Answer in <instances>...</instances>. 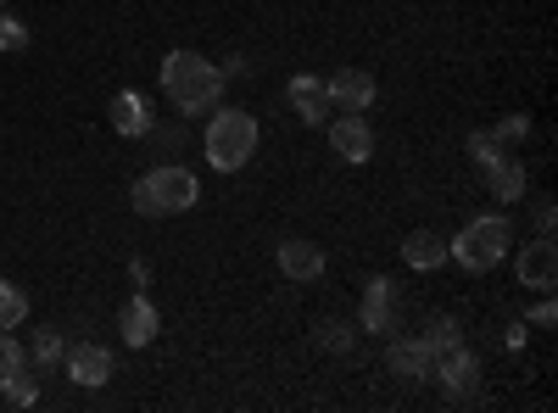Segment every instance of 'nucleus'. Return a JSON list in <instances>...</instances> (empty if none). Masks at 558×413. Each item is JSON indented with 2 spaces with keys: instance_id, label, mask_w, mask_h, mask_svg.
<instances>
[{
  "instance_id": "24",
  "label": "nucleus",
  "mask_w": 558,
  "mask_h": 413,
  "mask_svg": "<svg viewBox=\"0 0 558 413\" xmlns=\"http://www.w3.org/2000/svg\"><path fill=\"white\" fill-rule=\"evenodd\" d=\"M0 51H7V57L28 51V23H17V17H0Z\"/></svg>"
},
{
  "instance_id": "16",
  "label": "nucleus",
  "mask_w": 558,
  "mask_h": 413,
  "mask_svg": "<svg viewBox=\"0 0 558 413\" xmlns=\"http://www.w3.org/2000/svg\"><path fill=\"white\" fill-rule=\"evenodd\" d=\"M486 185H492L497 202H525V185H531L525 162H520V157H497V162L486 168Z\"/></svg>"
},
{
  "instance_id": "12",
  "label": "nucleus",
  "mask_w": 558,
  "mask_h": 413,
  "mask_svg": "<svg viewBox=\"0 0 558 413\" xmlns=\"http://www.w3.org/2000/svg\"><path fill=\"white\" fill-rule=\"evenodd\" d=\"M118 330H123V347H151V341H157V330H162L157 302H151L146 291L129 296V302H123V313H118Z\"/></svg>"
},
{
  "instance_id": "20",
  "label": "nucleus",
  "mask_w": 558,
  "mask_h": 413,
  "mask_svg": "<svg viewBox=\"0 0 558 413\" xmlns=\"http://www.w3.org/2000/svg\"><path fill=\"white\" fill-rule=\"evenodd\" d=\"M458 341H463L458 318H447V313H441V318H430V330H425V347H430V352H447V347H458Z\"/></svg>"
},
{
  "instance_id": "13",
  "label": "nucleus",
  "mask_w": 558,
  "mask_h": 413,
  "mask_svg": "<svg viewBox=\"0 0 558 413\" xmlns=\"http://www.w3.org/2000/svg\"><path fill=\"white\" fill-rule=\"evenodd\" d=\"M107 118H112V129L123 134V141H146L151 134V101L140 96V89H123V96H112V107H107Z\"/></svg>"
},
{
  "instance_id": "27",
  "label": "nucleus",
  "mask_w": 558,
  "mask_h": 413,
  "mask_svg": "<svg viewBox=\"0 0 558 413\" xmlns=\"http://www.w3.org/2000/svg\"><path fill=\"white\" fill-rule=\"evenodd\" d=\"M286 96H291V107H296V101H307V96H324V78H313V73H296V78L286 84Z\"/></svg>"
},
{
  "instance_id": "7",
  "label": "nucleus",
  "mask_w": 558,
  "mask_h": 413,
  "mask_svg": "<svg viewBox=\"0 0 558 413\" xmlns=\"http://www.w3.org/2000/svg\"><path fill=\"white\" fill-rule=\"evenodd\" d=\"M324 101L341 107V112L375 107V73H363V68H336L330 78H324Z\"/></svg>"
},
{
  "instance_id": "23",
  "label": "nucleus",
  "mask_w": 558,
  "mask_h": 413,
  "mask_svg": "<svg viewBox=\"0 0 558 413\" xmlns=\"http://www.w3.org/2000/svg\"><path fill=\"white\" fill-rule=\"evenodd\" d=\"M318 347L341 357V352H352V347H357V336H352L347 325H336V318H330V325H318Z\"/></svg>"
},
{
  "instance_id": "21",
  "label": "nucleus",
  "mask_w": 558,
  "mask_h": 413,
  "mask_svg": "<svg viewBox=\"0 0 558 413\" xmlns=\"http://www.w3.org/2000/svg\"><path fill=\"white\" fill-rule=\"evenodd\" d=\"M28 347L17 341V336H7V330H0V375H17V369H28Z\"/></svg>"
},
{
  "instance_id": "5",
  "label": "nucleus",
  "mask_w": 558,
  "mask_h": 413,
  "mask_svg": "<svg viewBox=\"0 0 558 413\" xmlns=\"http://www.w3.org/2000/svg\"><path fill=\"white\" fill-rule=\"evenodd\" d=\"M436 380L458 397V402H470V397H481V357L470 352V347H447V352H436Z\"/></svg>"
},
{
  "instance_id": "25",
  "label": "nucleus",
  "mask_w": 558,
  "mask_h": 413,
  "mask_svg": "<svg viewBox=\"0 0 558 413\" xmlns=\"http://www.w3.org/2000/svg\"><path fill=\"white\" fill-rule=\"evenodd\" d=\"M470 157H475V168L486 173V168H492V162L502 157V146L492 141V134H481V129H475V134H470Z\"/></svg>"
},
{
  "instance_id": "28",
  "label": "nucleus",
  "mask_w": 558,
  "mask_h": 413,
  "mask_svg": "<svg viewBox=\"0 0 558 413\" xmlns=\"http://www.w3.org/2000/svg\"><path fill=\"white\" fill-rule=\"evenodd\" d=\"M531 325H536V330H553V325H558V307H553V296L531 307Z\"/></svg>"
},
{
  "instance_id": "14",
  "label": "nucleus",
  "mask_w": 558,
  "mask_h": 413,
  "mask_svg": "<svg viewBox=\"0 0 558 413\" xmlns=\"http://www.w3.org/2000/svg\"><path fill=\"white\" fill-rule=\"evenodd\" d=\"M279 274L296 280V286H313L324 274V252L313 241H279Z\"/></svg>"
},
{
  "instance_id": "15",
  "label": "nucleus",
  "mask_w": 558,
  "mask_h": 413,
  "mask_svg": "<svg viewBox=\"0 0 558 413\" xmlns=\"http://www.w3.org/2000/svg\"><path fill=\"white\" fill-rule=\"evenodd\" d=\"M402 263L418 268V274H430V268L447 263V241L436 235V229H413V235L402 241Z\"/></svg>"
},
{
  "instance_id": "9",
  "label": "nucleus",
  "mask_w": 558,
  "mask_h": 413,
  "mask_svg": "<svg viewBox=\"0 0 558 413\" xmlns=\"http://www.w3.org/2000/svg\"><path fill=\"white\" fill-rule=\"evenodd\" d=\"M520 286L525 291H542V296L558 286V246H553V235L525 241V252H520Z\"/></svg>"
},
{
  "instance_id": "19",
  "label": "nucleus",
  "mask_w": 558,
  "mask_h": 413,
  "mask_svg": "<svg viewBox=\"0 0 558 413\" xmlns=\"http://www.w3.org/2000/svg\"><path fill=\"white\" fill-rule=\"evenodd\" d=\"M23 318H28V296H23L17 286L0 280V330H17Z\"/></svg>"
},
{
  "instance_id": "6",
  "label": "nucleus",
  "mask_w": 558,
  "mask_h": 413,
  "mask_svg": "<svg viewBox=\"0 0 558 413\" xmlns=\"http://www.w3.org/2000/svg\"><path fill=\"white\" fill-rule=\"evenodd\" d=\"M62 375H68L73 386H84V391L107 386V380H112V347H96V341L68 347V352H62Z\"/></svg>"
},
{
  "instance_id": "29",
  "label": "nucleus",
  "mask_w": 558,
  "mask_h": 413,
  "mask_svg": "<svg viewBox=\"0 0 558 413\" xmlns=\"http://www.w3.org/2000/svg\"><path fill=\"white\" fill-rule=\"evenodd\" d=\"M218 73H223V78H246V73H252V62H246V57H223V68H218Z\"/></svg>"
},
{
  "instance_id": "10",
  "label": "nucleus",
  "mask_w": 558,
  "mask_h": 413,
  "mask_svg": "<svg viewBox=\"0 0 558 413\" xmlns=\"http://www.w3.org/2000/svg\"><path fill=\"white\" fill-rule=\"evenodd\" d=\"M357 325H363V330H375V336H391V330H397V291H391L386 274H375V280L363 286Z\"/></svg>"
},
{
  "instance_id": "4",
  "label": "nucleus",
  "mask_w": 558,
  "mask_h": 413,
  "mask_svg": "<svg viewBox=\"0 0 558 413\" xmlns=\"http://www.w3.org/2000/svg\"><path fill=\"white\" fill-rule=\"evenodd\" d=\"M508 246H514V223H508L502 212H486V218H470L447 241V257L463 263L470 274H486V268H497L508 257Z\"/></svg>"
},
{
  "instance_id": "18",
  "label": "nucleus",
  "mask_w": 558,
  "mask_h": 413,
  "mask_svg": "<svg viewBox=\"0 0 558 413\" xmlns=\"http://www.w3.org/2000/svg\"><path fill=\"white\" fill-rule=\"evenodd\" d=\"M62 352H68V341H62V330H34V363H39V369H57V363H62Z\"/></svg>"
},
{
  "instance_id": "17",
  "label": "nucleus",
  "mask_w": 558,
  "mask_h": 413,
  "mask_svg": "<svg viewBox=\"0 0 558 413\" xmlns=\"http://www.w3.org/2000/svg\"><path fill=\"white\" fill-rule=\"evenodd\" d=\"M0 397H7L12 408H34L39 402V375H34V363L17 375H0Z\"/></svg>"
},
{
  "instance_id": "2",
  "label": "nucleus",
  "mask_w": 558,
  "mask_h": 413,
  "mask_svg": "<svg viewBox=\"0 0 558 413\" xmlns=\"http://www.w3.org/2000/svg\"><path fill=\"white\" fill-rule=\"evenodd\" d=\"M202 157L218 168V173H241L252 157H257V118L246 107H223L213 112L207 134H202Z\"/></svg>"
},
{
  "instance_id": "8",
  "label": "nucleus",
  "mask_w": 558,
  "mask_h": 413,
  "mask_svg": "<svg viewBox=\"0 0 558 413\" xmlns=\"http://www.w3.org/2000/svg\"><path fill=\"white\" fill-rule=\"evenodd\" d=\"M324 129H330V146H336V157H341V162H352V168H357V162L375 157V129L363 123V112H341V118H330Z\"/></svg>"
},
{
  "instance_id": "3",
  "label": "nucleus",
  "mask_w": 558,
  "mask_h": 413,
  "mask_svg": "<svg viewBox=\"0 0 558 413\" xmlns=\"http://www.w3.org/2000/svg\"><path fill=\"white\" fill-rule=\"evenodd\" d=\"M196 196H202V179H196L191 168H179V162L151 168V173L129 191V202H134L140 218H179V212L196 207Z\"/></svg>"
},
{
  "instance_id": "11",
  "label": "nucleus",
  "mask_w": 558,
  "mask_h": 413,
  "mask_svg": "<svg viewBox=\"0 0 558 413\" xmlns=\"http://www.w3.org/2000/svg\"><path fill=\"white\" fill-rule=\"evenodd\" d=\"M386 363H391V375H402V380H430L436 375V352L425 347V336H391Z\"/></svg>"
},
{
  "instance_id": "22",
  "label": "nucleus",
  "mask_w": 558,
  "mask_h": 413,
  "mask_svg": "<svg viewBox=\"0 0 558 413\" xmlns=\"http://www.w3.org/2000/svg\"><path fill=\"white\" fill-rule=\"evenodd\" d=\"M525 134H531V118H525V112H508V118L492 129V141H497V146H520Z\"/></svg>"
},
{
  "instance_id": "26",
  "label": "nucleus",
  "mask_w": 558,
  "mask_h": 413,
  "mask_svg": "<svg viewBox=\"0 0 558 413\" xmlns=\"http://www.w3.org/2000/svg\"><path fill=\"white\" fill-rule=\"evenodd\" d=\"M296 118L313 123V129H324V123H330V101H324V96H307V101H296Z\"/></svg>"
},
{
  "instance_id": "1",
  "label": "nucleus",
  "mask_w": 558,
  "mask_h": 413,
  "mask_svg": "<svg viewBox=\"0 0 558 413\" xmlns=\"http://www.w3.org/2000/svg\"><path fill=\"white\" fill-rule=\"evenodd\" d=\"M223 73H218V62H207V57H196V51H168V62H162V89H168V101L184 112V118H202V112H213L218 107V96H223Z\"/></svg>"
},
{
  "instance_id": "30",
  "label": "nucleus",
  "mask_w": 558,
  "mask_h": 413,
  "mask_svg": "<svg viewBox=\"0 0 558 413\" xmlns=\"http://www.w3.org/2000/svg\"><path fill=\"white\" fill-rule=\"evenodd\" d=\"M553 218H558L553 202H536V229H542V235H553Z\"/></svg>"
},
{
  "instance_id": "31",
  "label": "nucleus",
  "mask_w": 558,
  "mask_h": 413,
  "mask_svg": "<svg viewBox=\"0 0 558 413\" xmlns=\"http://www.w3.org/2000/svg\"><path fill=\"white\" fill-rule=\"evenodd\" d=\"M129 274H134V286H140V291H146V286H151V268H146V263H140V257L129 263Z\"/></svg>"
},
{
  "instance_id": "32",
  "label": "nucleus",
  "mask_w": 558,
  "mask_h": 413,
  "mask_svg": "<svg viewBox=\"0 0 558 413\" xmlns=\"http://www.w3.org/2000/svg\"><path fill=\"white\" fill-rule=\"evenodd\" d=\"M0 7H7V0H0Z\"/></svg>"
}]
</instances>
